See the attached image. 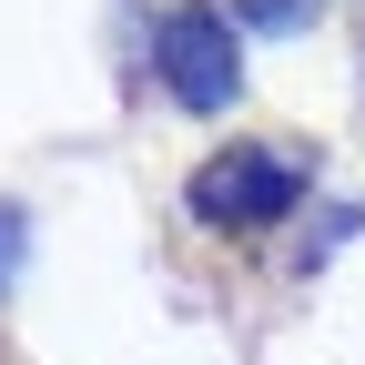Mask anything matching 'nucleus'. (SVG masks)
Listing matches in <instances>:
<instances>
[{
    "label": "nucleus",
    "mask_w": 365,
    "mask_h": 365,
    "mask_svg": "<svg viewBox=\"0 0 365 365\" xmlns=\"http://www.w3.org/2000/svg\"><path fill=\"white\" fill-rule=\"evenodd\" d=\"M193 223H213V234H264V223H284L304 203V163L294 153H274V143H234V153H213L193 173Z\"/></svg>",
    "instance_id": "1"
},
{
    "label": "nucleus",
    "mask_w": 365,
    "mask_h": 365,
    "mask_svg": "<svg viewBox=\"0 0 365 365\" xmlns=\"http://www.w3.org/2000/svg\"><path fill=\"white\" fill-rule=\"evenodd\" d=\"M153 71L173 81L182 112H223L244 91V51H234V21H223V0H173L153 21Z\"/></svg>",
    "instance_id": "2"
},
{
    "label": "nucleus",
    "mask_w": 365,
    "mask_h": 365,
    "mask_svg": "<svg viewBox=\"0 0 365 365\" xmlns=\"http://www.w3.org/2000/svg\"><path fill=\"white\" fill-rule=\"evenodd\" d=\"M234 21H254V31H304L314 21V0H223Z\"/></svg>",
    "instance_id": "3"
},
{
    "label": "nucleus",
    "mask_w": 365,
    "mask_h": 365,
    "mask_svg": "<svg viewBox=\"0 0 365 365\" xmlns=\"http://www.w3.org/2000/svg\"><path fill=\"white\" fill-rule=\"evenodd\" d=\"M11 264H21V213L0 203V284H11Z\"/></svg>",
    "instance_id": "4"
}]
</instances>
